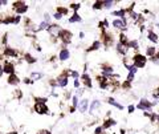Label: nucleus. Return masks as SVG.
<instances>
[{"mask_svg": "<svg viewBox=\"0 0 159 134\" xmlns=\"http://www.w3.org/2000/svg\"><path fill=\"white\" fill-rule=\"evenodd\" d=\"M12 8H13V11L16 12V15H19V16L25 13L28 11V6H27V3H24V2H13Z\"/></svg>", "mask_w": 159, "mask_h": 134, "instance_id": "obj_1", "label": "nucleus"}, {"mask_svg": "<svg viewBox=\"0 0 159 134\" xmlns=\"http://www.w3.org/2000/svg\"><path fill=\"white\" fill-rule=\"evenodd\" d=\"M146 63H147V59L145 57V56H142V55H135L134 56V67L135 68H143L146 65Z\"/></svg>", "mask_w": 159, "mask_h": 134, "instance_id": "obj_2", "label": "nucleus"}, {"mask_svg": "<svg viewBox=\"0 0 159 134\" xmlns=\"http://www.w3.org/2000/svg\"><path fill=\"white\" fill-rule=\"evenodd\" d=\"M61 27L57 25V24H50L49 28H48V33H49L52 37H58L60 33H61Z\"/></svg>", "mask_w": 159, "mask_h": 134, "instance_id": "obj_3", "label": "nucleus"}, {"mask_svg": "<svg viewBox=\"0 0 159 134\" xmlns=\"http://www.w3.org/2000/svg\"><path fill=\"white\" fill-rule=\"evenodd\" d=\"M35 112L39 113V114H48V113H49V109H48L46 104L36 102L35 104Z\"/></svg>", "mask_w": 159, "mask_h": 134, "instance_id": "obj_4", "label": "nucleus"}, {"mask_svg": "<svg viewBox=\"0 0 159 134\" xmlns=\"http://www.w3.org/2000/svg\"><path fill=\"white\" fill-rule=\"evenodd\" d=\"M3 75H15V65L9 61H6L3 64Z\"/></svg>", "mask_w": 159, "mask_h": 134, "instance_id": "obj_5", "label": "nucleus"}, {"mask_svg": "<svg viewBox=\"0 0 159 134\" xmlns=\"http://www.w3.org/2000/svg\"><path fill=\"white\" fill-rule=\"evenodd\" d=\"M66 85H68V76H66V73H64V75H61L57 80H56V86L57 88H65Z\"/></svg>", "mask_w": 159, "mask_h": 134, "instance_id": "obj_6", "label": "nucleus"}, {"mask_svg": "<svg viewBox=\"0 0 159 134\" xmlns=\"http://www.w3.org/2000/svg\"><path fill=\"white\" fill-rule=\"evenodd\" d=\"M58 37L62 40L64 44H68V43H70V40H72V33L69 31H66V29H62Z\"/></svg>", "mask_w": 159, "mask_h": 134, "instance_id": "obj_7", "label": "nucleus"}, {"mask_svg": "<svg viewBox=\"0 0 159 134\" xmlns=\"http://www.w3.org/2000/svg\"><path fill=\"white\" fill-rule=\"evenodd\" d=\"M113 27L115 28V29H126V23H125V20H122V19H115L114 21H113Z\"/></svg>", "mask_w": 159, "mask_h": 134, "instance_id": "obj_8", "label": "nucleus"}, {"mask_svg": "<svg viewBox=\"0 0 159 134\" xmlns=\"http://www.w3.org/2000/svg\"><path fill=\"white\" fill-rule=\"evenodd\" d=\"M69 57H70L69 49H68V48H62L58 53V59L61 60V61H66V60H69Z\"/></svg>", "mask_w": 159, "mask_h": 134, "instance_id": "obj_9", "label": "nucleus"}, {"mask_svg": "<svg viewBox=\"0 0 159 134\" xmlns=\"http://www.w3.org/2000/svg\"><path fill=\"white\" fill-rule=\"evenodd\" d=\"M7 82H8V85H12V86H16V85H19V84H20V78H19V76L15 73V75L8 76Z\"/></svg>", "mask_w": 159, "mask_h": 134, "instance_id": "obj_10", "label": "nucleus"}, {"mask_svg": "<svg viewBox=\"0 0 159 134\" xmlns=\"http://www.w3.org/2000/svg\"><path fill=\"white\" fill-rule=\"evenodd\" d=\"M151 105H153V104L149 102L147 100H141V102L137 105V108H138V109H142V110H149V112H150Z\"/></svg>", "mask_w": 159, "mask_h": 134, "instance_id": "obj_11", "label": "nucleus"}, {"mask_svg": "<svg viewBox=\"0 0 159 134\" xmlns=\"http://www.w3.org/2000/svg\"><path fill=\"white\" fill-rule=\"evenodd\" d=\"M87 106H89V101H87L86 98H83V100L80 101V104H78V110L81 113H85L87 110Z\"/></svg>", "mask_w": 159, "mask_h": 134, "instance_id": "obj_12", "label": "nucleus"}, {"mask_svg": "<svg viewBox=\"0 0 159 134\" xmlns=\"http://www.w3.org/2000/svg\"><path fill=\"white\" fill-rule=\"evenodd\" d=\"M138 69L137 68H131L130 71H129V75H127V78H126V82H131V81L134 80V76H135V73H137Z\"/></svg>", "mask_w": 159, "mask_h": 134, "instance_id": "obj_13", "label": "nucleus"}, {"mask_svg": "<svg viewBox=\"0 0 159 134\" xmlns=\"http://www.w3.org/2000/svg\"><path fill=\"white\" fill-rule=\"evenodd\" d=\"M123 63H125V67L127 68V71H130L131 68H134V57H126Z\"/></svg>", "mask_w": 159, "mask_h": 134, "instance_id": "obj_14", "label": "nucleus"}, {"mask_svg": "<svg viewBox=\"0 0 159 134\" xmlns=\"http://www.w3.org/2000/svg\"><path fill=\"white\" fill-rule=\"evenodd\" d=\"M29 78L32 80V82H33V81H39V80L43 78V73H40V72H32Z\"/></svg>", "mask_w": 159, "mask_h": 134, "instance_id": "obj_15", "label": "nucleus"}, {"mask_svg": "<svg viewBox=\"0 0 159 134\" xmlns=\"http://www.w3.org/2000/svg\"><path fill=\"white\" fill-rule=\"evenodd\" d=\"M102 72H103V75H105L106 77H111V76H114V71H113V68H110V67H103Z\"/></svg>", "mask_w": 159, "mask_h": 134, "instance_id": "obj_16", "label": "nucleus"}, {"mask_svg": "<svg viewBox=\"0 0 159 134\" xmlns=\"http://www.w3.org/2000/svg\"><path fill=\"white\" fill-rule=\"evenodd\" d=\"M147 39H149L150 41H153V43H158V41H159L158 36L155 35L153 31H149V33H147Z\"/></svg>", "mask_w": 159, "mask_h": 134, "instance_id": "obj_17", "label": "nucleus"}, {"mask_svg": "<svg viewBox=\"0 0 159 134\" xmlns=\"http://www.w3.org/2000/svg\"><path fill=\"white\" fill-rule=\"evenodd\" d=\"M82 82L86 88H91V81H90V77L87 75H82Z\"/></svg>", "mask_w": 159, "mask_h": 134, "instance_id": "obj_18", "label": "nucleus"}, {"mask_svg": "<svg viewBox=\"0 0 159 134\" xmlns=\"http://www.w3.org/2000/svg\"><path fill=\"white\" fill-rule=\"evenodd\" d=\"M146 55L150 56V57H154L155 55H157V49H155V47H147L146 49Z\"/></svg>", "mask_w": 159, "mask_h": 134, "instance_id": "obj_19", "label": "nucleus"}, {"mask_svg": "<svg viewBox=\"0 0 159 134\" xmlns=\"http://www.w3.org/2000/svg\"><path fill=\"white\" fill-rule=\"evenodd\" d=\"M99 106H101V102H99V101H94V102L91 104V106H90V113H95L98 110Z\"/></svg>", "mask_w": 159, "mask_h": 134, "instance_id": "obj_20", "label": "nucleus"}, {"mask_svg": "<svg viewBox=\"0 0 159 134\" xmlns=\"http://www.w3.org/2000/svg\"><path fill=\"white\" fill-rule=\"evenodd\" d=\"M117 124L114 120H107V121H105V124H103V129H109V128H111V126H114V125Z\"/></svg>", "mask_w": 159, "mask_h": 134, "instance_id": "obj_21", "label": "nucleus"}, {"mask_svg": "<svg viewBox=\"0 0 159 134\" xmlns=\"http://www.w3.org/2000/svg\"><path fill=\"white\" fill-rule=\"evenodd\" d=\"M80 21H81V16H80L78 13H74L69 19V23H80Z\"/></svg>", "mask_w": 159, "mask_h": 134, "instance_id": "obj_22", "label": "nucleus"}, {"mask_svg": "<svg viewBox=\"0 0 159 134\" xmlns=\"http://www.w3.org/2000/svg\"><path fill=\"white\" fill-rule=\"evenodd\" d=\"M107 101H109V104H110V105H113V106L118 108V109H121V110L123 109V106H122V105H121V104H118V102H117V101H115L114 98H109Z\"/></svg>", "mask_w": 159, "mask_h": 134, "instance_id": "obj_23", "label": "nucleus"}, {"mask_svg": "<svg viewBox=\"0 0 159 134\" xmlns=\"http://www.w3.org/2000/svg\"><path fill=\"white\" fill-rule=\"evenodd\" d=\"M21 20V16L19 15H12V24H19Z\"/></svg>", "mask_w": 159, "mask_h": 134, "instance_id": "obj_24", "label": "nucleus"}, {"mask_svg": "<svg viewBox=\"0 0 159 134\" xmlns=\"http://www.w3.org/2000/svg\"><path fill=\"white\" fill-rule=\"evenodd\" d=\"M113 4H115V2H113V0H107V2H103V7L109 10V8L113 7Z\"/></svg>", "mask_w": 159, "mask_h": 134, "instance_id": "obj_25", "label": "nucleus"}, {"mask_svg": "<svg viewBox=\"0 0 159 134\" xmlns=\"http://www.w3.org/2000/svg\"><path fill=\"white\" fill-rule=\"evenodd\" d=\"M24 57H25V61H27V63H35V61H36V59L32 57L29 53H27L25 56H24Z\"/></svg>", "mask_w": 159, "mask_h": 134, "instance_id": "obj_26", "label": "nucleus"}, {"mask_svg": "<svg viewBox=\"0 0 159 134\" xmlns=\"http://www.w3.org/2000/svg\"><path fill=\"white\" fill-rule=\"evenodd\" d=\"M103 7V2H95L93 4V8L94 10H99V8H102Z\"/></svg>", "mask_w": 159, "mask_h": 134, "instance_id": "obj_27", "label": "nucleus"}, {"mask_svg": "<svg viewBox=\"0 0 159 134\" xmlns=\"http://www.w3.org/2000/svg\"><path fill=\"white\" fill-rule=\"evenodd\" d=\"M57 12H58V13H61V15H65L66 12H68V10H66V8H64V7H58L57 8Z\"/></svg>", "mask_w": 159, "mask_h": 134, "instance_id": "obj_28", "label": "nucleus"}, {"mask_svg": "<svg viewBox=\"0 0 159 134\" xmlns=\"http://www.w3.org/2000/svg\"><path fill=\"white\" fill-rule=\"evenodd\" d=\"M44 21L48 23V24H50V15L49 13H44Z\"/></svg>", "mask_w": 159, "mask_h": 134, "instance_id": "obj_29", "label": "nucleus"}, {"mask_svg": "<svg viewBox=\"0 0 159 134\" xmlns=\"http://www.w3.org/2000/svg\"><path fill=\"white\" fill-rule=\"evenodd\" d=\"M99 45H101V43H99V41H95L93 45H91L90 49H91V51H95V49H98V48H99Z\"/></svg>", "mask_w": 159, "mask_h": 134, "instance_id": "obj_30", "label": "nucleus"}, {"mask_svg": "<svg viewBox=\"0 0 159 134\" xmlns=\"http://www.w3.org/2000/svg\"><path fill=\"white\" fill-rule=\"evenodd\" d=\"M151 60H153V61H154L155 64H159V53H157V55H155V56H154V57L151 59Z\"/></svg>", "mask_w": 159, "mask_h": 134, "instance_id": "obj_31", "label": "nucleus"}, {"mask_svg": "<svg viewBox=\"0 0 159 134\" xmlns=\"http://www.w3.org/2000/svg\"><path fill=\"white\" fill-rule=\"evenodd\" d=\"M53 17H54L56 20H60V19L62 17V15H61V13H58V12H56V13L53 15Z\"/></svg>", "mask_w": 159, "mask_h": 134, "instance_id": "obj_32", "label": "nucleus"}, {"mask_svg": "<svg viewBox=\"0 0 159 134\" xmlns=\"http://www.w3.org/2000/svg\"><path fill=\"white\" fill-rule=\"evenodd\" d=\"M70 8H72V10H74V11H77L78 8H80V4H72Z\"/></svg>", "mask_w": 159, "mask_h": 134, "instance_id": "obj_33", "label": "nucleus"}, {"mask_svg": "<svg viewBox=\"0 0 159 134\" xmlns=\"http://www.w3.org/2000/svg\"><path fill=\"white\" fill-rule=\"evenodd\" d=\"M153 94H154V97H155V98H158V97H159V88H158V89H155Z\"/></svg>", "mask_w": 159, "mask_h": 134, "instance_id": "obj_34", "label": "nucleus"}, {"mask_svg": "<svg viewBox=\"0 0 159 134\" xmlns=\"http://www.w3.org/2000/svg\"><path fill=\"white\" fill-rule=\"evenodd\" d=\"M7 4H8L7 0H0V7H6Z\"/></svg>", "mask_w": 159, "mask_h": 134, "instance_id": "obj_35", "label": "nucleus"}, {"mask_svg": "<svg viewBox=\"0 0 159 134\" xmlns=\"http://www.w3.org/2000/svg\"><path fill=\"white\" fill-rule=\"evenodd\" d=\"M134 109H135L134 105H130V106H129V113H133V112H134Z\"/></svg>", "mask_w": 159, "mask_h": 134, "instance_id": "obj_36", "label": "nucleus"}, {"mask_svg": "<svg viewBox=\"0 0 159 134\" xmlns=\"http://www.w3.org/2000/svg\"><path fill=\"white\" fill-rule=\"evenodd\" d=\"M39 134H52L49 130H41V132H39Z\"/></svg>", "mask_w": 159, "mask_h": 134, "instance_id": "obj_37", "label": "nucleus"}, {"mask_svg": "<svg viewBox=\"0 0 159 134\" xmlns=\"http://www.w3.org/2000/svg\"><path fill=\"white\" fill-rule=\"evenodd\" d=\"M80 86V81L78 80H74V88H78Z\"/></svg>", "mask_w": 159, "mask_h": 134, "instance_id": "obj_38", "label": "nucleus"}, {"mask_svg": "<svg viewBox=\"0 0 159 134\" xmlns=\"http://www.w3.org/2000/svg\"><path fill=\"white\" fill-rule=\"evenodd\" d=\"M7 134H17V133H16V132H8Z\"/></svg>", "mask_w": 159, "mask_h": 134, "instance_id": "obj_39", "label": "nucleus"}, {"mask_svg": "<svg viewBox=\"0 0 159 134\" xmlns=\"http://www.w3.org/2000/svg\"><path fill=\"white\" fill-rule=\"evenodd\" d=\"M157 28H158V29H159V24H158V25H157Z\"/></svg>", "mask_w": 159, "mask_h": 134, "instance_id": "obj_40", "label": "nucleus"}]
</instances>
